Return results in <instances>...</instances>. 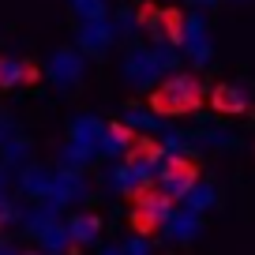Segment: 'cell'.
<instances>
[{"instance_id":"obj_1","label":"cell","mask_w":255,"mask_h":255,"mask_svg":"<svg viewBox=\"0 0 255 255\" xmlns=\"http://www.w3.org/2000/svg\"><path fill=\"white\" fill-rule=\"evenodd\" d=\"M199 98H203L199 79H191V75L176 72V75H169V79H161L158 87H154L150 109H154V113H165V117H176V113L195 109V105H199Z\"/></svg>"},{"instance_id":"obj_2","label":"cell","mask_w":255,"mask_h":255,"mask_svg":"<svg viewBox=\"0 0 255 255\" xmlns=\"http://www.w3.org/2000/svg\"><path fill=\"white\" fill-rule=\"evenodd\" d=\"M195 184H199V169H195V161L180 158V154H169V150L161 154V161H158V191L165 195V199L184 203V195H188Z\"/></svg>"},{"instance_id":"obj_3","label":"cell","mask_w":255,"mask_h":255,"mask_svg":"<svg viewBox=\"0 0 255 255\" xmlns=\"http://www.w3.org/2000/svg\"><path fill=\"white\" fill-rule=\"evenodd\" d=\"M120 72H124L128 83H135V87H143V90H154L161 83V75H165V68H161V60H158V49H139L135 45V49H128Z\"/></svg>"},{"instance_id":"obj_4","label":"cell","mask_w":255,"mask_h":255,"mask_svg":"<svg viewBox=\"0 0 255 255\" xmlns=\"http://www.w3.org/2000/svg\"><path fill=\"white\" fill-rule=\"evenodd\" d=\"M143 30L150 34L154 45H176V49H180V41H184V15L146 8L143 11Z\"/></svg>"},{"instance_id":"obj_5","label":"cell","mask_w":255,"mask_h":255,"mask_svg":"<svg viewBox=\"0 0 255 255\" xmlns=\"http://www.w3.org/2000/svg\"><path fill=\"white\" fill-rule=\"evenodd\" d=\"M135 203H139V207H135V214H131V218H135V229L143 233V237H146L150 229H161V222L173 214V199H165L158 188L139 191Z\"/></svg>"},{"instance_id":"obj_6","label":"cell","mask_w":255,"mask_h":255,"mask_svg":"<svg viewBox=\"0 0 255 255\" xmlns=\"http://www.w3.org/2000/svg\"><path fill=\"white\" fill-rule=\"evenodd\" d=\"M83 199H87V176H83V169L60 165L53 173V195H49V203L68 207V203H83Z\"/></svg>"},{"instance_id":"obj_7","label":"cell","mask_w":255,"mask_h":255,"mask_svg":"<svg viewBox=\"0 0 255 255\" xmlns=\"http://www.w3.org/2000/svg\"><path fill=\"white\" fill-rule=\"evenodd\" d=\"M184 56H188L195 68H207L210 64V38H207V23L199 15H188L184 19V41H180Z\"/></svg>"},{"instance_id":"obj_8","label":"cell","mask_w":255,"mask_h":255,"mask_svg":"<svg viewBox=\"0 0 255 255\" xmlns=\"http://www.w3.org/2000/svg\"><path fill=\"white\" fill-rule=\"evenodd\" d=\"M87 72V60H83V49H56L53 60H49V79L56 87H72L83 79Z\"/></svg>"},{"instance_id":"obj_9","label":"cell","mask_w":255,"mask_h":255,"mask_svg":"<svg viewBox=\"0 0 255 255\" xmlns=\"http://www.w3.org/2000/svg\"><path fill=\"white\" fill-rule=\"evenodd\" d=\"M113 38H117V23H113L109 15L105 19H87V23L79 26V49L90 56L105 53V49L113 45Z\"/></svg>"},{"instance_id":"obj_10","label":"cell","mask_w":255,"mask_h":255,"mask_svg":"<svg viewBox=\"0 0 255 255\" xmlns=\"http://www.w3.org/2000/svg\"><path fill=\"white\" fill-rule=\"evenodd\" d=\"M203 229V214H195V210H176L161 222V233H165V240H173V244H188V240H195Z\"/></svg>"},{"instance_id":"obj_11","label":"cell","mask_w":255,"mask_h":255,"mask_svg":"<svg viewBox=\"0 0 255 255\" xmlns=\"http://www.w3.org/2000/svg\"><path fill=\"white\" fill-rule=\"evenodd\" d=\"M131 143H135V131L128 124H105L102 131V143H98V158L105 161H120L131 154Z\"/></svg>"},{"instance_id":"obj_12","label":"cell","mask_w":255,"mask_h":255,"mask_svg":"<svg viewBox=\"0 0 255 255\" xmlns=\"http://www.w3.org/2000/svg\"><path fill=\"white\" fill-rule=\"evenodd\" d=\"M53 173L56 169H45V165H38V161H30V165H23L19 169V191H23L26 199H49L53 195Z\"/></svg>"},{"instance_id":"obj_13","label":"cell","mask_w":255,"mask_h":255,"mask_svg":"<svg viewBox=\"0 0 255 255\" xmlns=\"http://www.w3.org/2000/svg\"><path fill=\"white\" fill-rule=\"evenodd\" d=\"M38 79V68L19 56H0V90H15L23 83H34Z\"/></svg>"},{"instance_id":"obj_14","label":"cell","mask_w":255,"mask_h":255,"mask_svg":"<svg viewBox=\"0 0 255 255\" xmlns=\"http://www.w3.org/2000/svg\"><path fill=\"white\" fill-rule=\"evenodd\" d=\"M64 225L72 233L75 248H90V244H98V237H102V218L98 214H72Z\"/></svg>"},{"instance_id":"obj_15","label":"cell","mask_w":255,"mask_h":255,"mask_svg":"<svg viewBox=\"0 0 255 255\" xmlns=\"http://www.w3.org/2000/svg\"><path fill=\"white\" fill-rule=\"evenodd\" d=\"M56 210H60V207H56V203L41 199L38 207H30V210H26L23 218H19V222H23V229L30 233L34 240H38V237H41V233H45V229H53V225H56Z\"/></svg>"},{"instance_id":"obj_16","label":"cell","mask_w":255,"mask_h":255,"mask_svg":"<svg viewBox=\"0 0 255 255\" xmlns=\"http://www.w3.org/2000/svg\"><path fill=\"white\" fill-rule=\"evenodd\" d=\"M210 105L218 113H248V94L233 83H222V87L210 90Z\"/></svg>"},{"instance_id":"obj_17","label":"cell","mask_w":255,"mask_h":255,"mask_svg":"<svg viewBox=\"0 0 255 255\" xmlns=\"http://www.w3.org/2000/svg\"><path fill=\"white\" fill-rule=\"evenodd\" d=\"M128 128L135 131V135H165L169 128H165V120H161V113H146V109H128Z\"/></svg>"},{"instance_id":"obj_18","label":"cell","mask_w":255,"mask_h":255,"mask_svg":"<svg viewBox=\"0 0 255 255\" xmlns=\"http://www.w3.org/2000/svg\"><path fill=\"white\" fill-rule=\"evenodd\" d=\"M102 131H105V124L98 117H75L72 120V143H83V146H94L98 150V143H102Z\"/></svg>"},{"instance_id":"obj_19","label":"cell","mask_w":255,"mask_h":255,"mask_svg":"<svg viewBox=\"0 0 255 255\" xmlns=\"http://www.w3.org/2000/svg\"><path fill=\"white\" fill-rule=\"evenodd\" d=\"M26 158H30V143H26L23 135H11L8 143H0V165L4 169H15L19 173L23 165H30Z\"/></svg>"},{"instance_id":"obj_20","label":"cell","mask_w":255,"mask_h":255,"mask_svg":"<svg viewBox=\"0 0 255 255\" xmlns=\"http://www.w3.org/2000/svg\"><path fill=\"white\" fill-rule=\"evenodd\" d=\"M214 203H218V188L210 180H199L195 188L184 195V207L188 210H195V214H207V210H214Z\"/></svg>"},{"instance_id":"obj_21","label":"cell","mask_w":255,"mask_h":255,"mask_svg":"<svg viewBox=\"0 0 255 255\" xmlns=\"http://www.w3.org/2000/svg\"><path fill=\"white\" fill-rule=\"evenodd\" d=\"M38 240H41V252H45V255H68V252H72V233H68L64 222H56L53 229H45Z\"/></svg>"},{"instance_id":"obj_22","label":"cell","mask_w":255,"mask_h":255,"mask_svg":"<svg viewBox=\"0 0 255 255\" xmlns=\"http://www.w3.org/2000/svg\"><path fill=\"white\" fill-rule=\"evenodd\" d=\"M98 158V150L94 146H83V143H64V150H60V165H68V169H87L90 161Z\"/></svg>"},{"instance_id":"obj_23","label":"cell","mask_w":255,"mask_h":255,"mask_svg":"<svg viewBox=\"0 0 255 255\" xmlns=\"http://www.w3.org/2000/svg\"><path fill=\"white\" fill-rule=\"evenodd\" d=\"M105 180H109V188L120 191V195H135V184H131V165H128V158L120 161V165H113Z\"/></svg>"},{"instance_id":"obj_24","label":"cell","mask_w":255,"mask_h":255,"mask_svg":"<svg viewBox=\"0 0 255 255\" xmlns=\"http://www.w3.org/2000/svg\"><path fill=\"white\" fill-rule=\"evenodd\" d=\"M72 8H75V15L87 23V19H105L109 15V4L105 0H72Z\"/></svg>"},{"instance_id":"obj_25","label":"cell","mask_w":255,"mask_h":255,"mask_svg":"<svg viewBox=\"0 0 255 255\" xmlns=\"http://www.w3.org/2000/svg\"><path fill=\"white\" fill-rule=\"evenodd\" d=\"M120 252H124V255H150V240H146L143 233H135V237L128 240V244L120 248Z\"/></svg>"},{"instance_id":"obj_26","label":"cell","mask_w":255,"mask_h":255,"mask_svg":"<svg viewBox=\"0 0 255 255\" xmlns=\"http://www.w3.org/2000/svg\"><path fill=\"white\" fill-rule=\"evenodd\" d=\"M19 218H23V214H19V207L4 195V199H0V229H4V225H11V222H19Z\"/></svg>"},{"instance_id":"obj_27","label":"cell","mask_w":255,"mask_h":255,"mask_svg":"<svg viewBox=\"0 0 255 255\" xmlns=\"http://www.w3.org/2000/svg\"><path fill=\"white\" fill-rule=\"evenodd\" d=\"M11 135H15V120H8L4 113H0V143H8Z\"/></svg>"},{"instance_id":"obj_28","label":"cell","mask_w":255,"mask_h":255,"mask_svg":"<svg viewBox=\"0 0 255 255\" xmlns=\"http://www.w3.org/2000/svg\"><path fill=\"white\" fill-rule=\"evenodd\" d=\"M8 173H11V169H4V165H0V199L8 195Z\"/></svg>"},{"instance_id":"obj_29","label":"cell","mask_w":255,"mask_h":255,"mask_svg":"<svg viewBox=\"0 0 255 255\" xmlns=\"http://www.w3.org/2000/svg\"><path fill=\"white\" fill-rule=\"evenodd\" d=\"M191 4H199V8H210V4H218V0H191Z\"/></svg>"},{"instance_id":"obj_30","label":"cell","mask_w":255,"mask_h":255,"mask_svg":"<svg viewBox=\"0 0 255 255\" xmlns=\"http://www.w3.org/2000/svg\"><path fill=\"white\" fill-rule=\"evenodd\" d=\"M102 255H124V252H117V248H105V252Z\"/></svg>"},{"instance_id":"obj_31","label":"cell","mask_w":255,"mask_h":255,"mask_svg":"<svg viewBox=\"0 0 255 255\" xmlns=\"http://www.w3.org/2000/svg\"><path fill=\"white\" fill-rule=\"evenodd\" d=\"M19 255H45V252H19Z\"/></svg>"}]
</instances>
